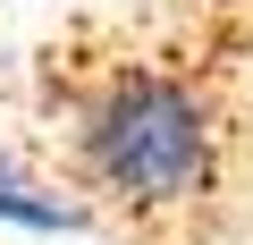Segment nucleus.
<instances>
[{"instance_id":"obj_1","label":"nucleus","mask_w":253,"mask_h":245,"mask_svg":"<svg viewBox=\"0 0 253 245\" xmlns=\"http://www.w3.org/2000/svg\"><path fill=\"white\" fill-rule=\"evenodd\" d=\"M219 101L203 68L177 59H101L59 110L68 178L126 228L194 220V203L219 186Z\"/></svg>"}]
</instances>
